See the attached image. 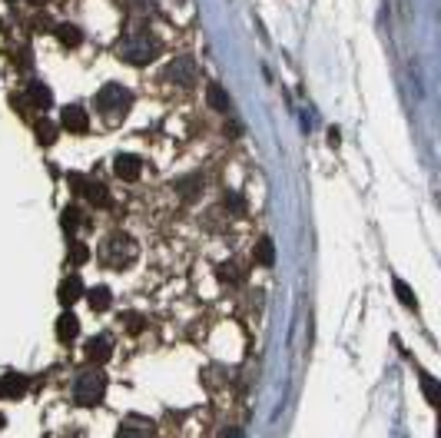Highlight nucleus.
Wrapping results in <instances>:
<instances>
[{
	"label": "nucleus",
	"instance_id": "obj_1",
	"mask_svg": "<svg viewBox=\"0 0 441 438\" xmlns=\"http://www.w3.org/2000/svg\"><path fill=\"white\" fill-rule=\"evenodd\" d=\"M120 57H123L126 63H133V67H143V63H150L156 53H160V40L153 37V34H130V37L120 40Z\"/></svg>",
	"mask_w": 441,
	"mask_h": 438
},
{
	"label": "nucleus",
	"instance_id": "obj_2",
	"mask_svg": "<svg viewBox=\"0 0 441 438\" xmlns=\"http://www.w3.org/2000/svg\"><path fill=\"white\" fill-rule=\"evenodd\" d=\"M103 395H106V376L100 369L97 372H83L74 382V402L83 405V409H93L97 402H103Z\"/></svg>",
	"mask_w": 441,
	"mask_h": 438
},
{
	"label": "nucleus",
	"instance_id": "obj_3",
	"mask_svg": "<svg viewBox=\"0 0 441 438\" xmlns=\"http://www.w3.org/2000/svg\"><path fill=\"white\" fill-rule=\"evenodd\" d=\"M100 256L106 266H113V269H123L136 259V242L126 236V233H113V236L106 239L100 246Z\"/></svg>",
	"mask_w": 441,
	"mask_h": 438
},
{
	"label": "nucleus",
	"instance_id": "obj_4",
	"mask_svg": "<svg viewBox=\"0 0 441 438\" xmlns=\"http://www.w3.org/2000/svg\"><path fill=\"white\" fill-rule=\"evenodd\" d=\"M130 103H133V93L120 83H106V87L97 90V97H93V107L106 116H120V113L130 110Z\"/></svg>",
	"mask_w": 441,
	"mask_h": 438
},
{
	"label": "nucleus",
	"instance_id": "obj_5",
	"mask_svg": "<svg viewBox=\"0 0 441 438\" xmlns=\"http://www.w3.org/2000/svg\"><path fill=\"white\" fill-rule=\"evenodd\" d=\"M70 186L83 196V200H90L93 206H110V196H106V186L103 183H97V179H90V176H80L74 173L70 176Z\"/></svg>",
	"mask_w": 441,
	"mask_h": 438
},
{
	"label": "nucleus",
	"instance_id": "obj_6",
	"mask_svg": "<svg viewBox=\"0 0 441 438\" xmlns=\"http://www.w3.org/2000/svg\"><path fill=\"white\" fill-rule=\"evenodd\" d=\"M196 76H200V70H196V60H189V57H176L166 67V80H173L176 87H196Z\"/></svg>",
	"mask_w": 441,
	"mask_h": 438
},
{
	"label": "nucleus",
	"instance_id": "obj_7",
	"mask_svg": "<svg viewBox=\"0 0 441 438\" xmlns=\"http://www.w3.org/2000/svg\"><path fill=\"white\" fill-rule=\"evenodd\" d=\"M113 173L120 176V179H126V183H133V179H139V173H143V160L133 156V153H120L113 160Z\"/></svg>",
	"mask_w": 441,
	"mask_h": 438
},
{
	"label": "nucleus",
	"instance_id": "obj_8",
	"mask_svg": "<svg viewBox=\"0 0 441 438\" xmlns=\"http://www.w3.org/2000/svg\"><path fill=\"white\" fill-rule=\"evenodd\" d=\"M60 126H63V130H70V133H87V130H90V116L83 113V107H63Z\"/></svg>",
	"mask_w": 441,
	"mask_h": 438
},
{
	"label": "nucleus",
	"instance_id": "obj_9",
	"mask_svg": "<svg viewBox=\"0 0 441 438\" xmlns=\"http://www.w3.org/2000/svg\"><path fill=\"white\" fill-rule=\"evenodd\" d=\"M110 352H113V338L103 332V336H97V338H90L87 342V362L103 365L106 359H110Z\"/></svg>",
	"mask_w": 441,
	"mask_h": 438
},
{
	"label": "nucleus",
	"instance_id": "obj_10",
	"mask_svg": "<svg viewBox=\"0 0 441 438\" xmlns=\"http://www.w3.org/2000/svg\"><path fill=\"white\" fill-rule=\"evenodd\" d=\"M80 296H83V279H80L76 273L66 275V279L60 282V289H57V299H60V306H74Z\"/></svg>",
	"mask_w": 441,
	"mask_h": 438
},
{
	"label": "nucleus",
	"instance_id": "obj_11",
	"mask_svg": "<svg viewBox=\"0 0 441 438\" xmlns=\"http://www.w3.org/2000/svg\"><path fill=\"white\" fill-rule=\"evenodd\" d=\"M27 392V378L17 376V372H7L0 378V399H20Z\"/></svg>",
	"mask_w": 441,
	"mask_h": 438
},
{
	"label": "nucleus",
	"instance_id": "obj_12",
	"mask_svg": "<svg viewBox=\"0 0 441 438\" xmlns=\"http://www.w3.org/2000/svg\"><path fill=\"white\" fill-rule=\"evenodd\" d=\"M76 336H80V322H76V315L74 313H63L60 319H57V338H60L63 345H70Z\"/></svg>",
	"mask_w": 441,
	"mask_h": 438
},
{
	"label": "nucleus",
	"instance_id": "obj_13",
	"mask_svg": "<svg viewBox=\"0 0 441 438\" xmlns=\"http://www.w3.org/2000/svg\"><path fill=\"white\" fill-rule=\"evenodd\" d=\"M27 100H30V107H37V110H47L53 103V93L47 83H40V80H34L30 87H27Z\"/></svg>",
	"mask_w": 441,
	"mask_h": 438
},
{
	"label": "nucleus",
	"instance_id": "obj_14",
	"mask_svg": "<svg viewBox=\"0 0 441 438\" xmlns=\"http://www.w3.org/2000/svg\"><path fill=\"white\" fill-rule=\"evenodd\" d=\"M87 302H90V309H93V313H106V309H110V302H113V292H110L106 286H93L87 292Z\"/></svg>",
	"mask_w": 441,
	"mask_h": 438
},
{
	"label": "nucleus",
	"instance_id": "obj_15",
	"mask_svg": "<svg viewBox=\"0 0 441 438\" xmlns=\"http://www.w3.org/2000/svg\"><path fill=\"white\" fill-rule=\"evenodd\" d=\"M206 103H209L213 110H219V113H229V97H226V90L219 87V83H209V87H206Z\"/></svg>",
	"mask_w": 441,
	"mask_h": 438
},
{
	"label": "nucleus",
	"instance_id": "obj_16",
	"mask_svg": "<svg viewBox=\"0 0 441 438\" xmlns=\"http://www.w3.org/2000/svg\"><path fill=\"white\" fill-rule=\"evenodd\" d=\"M57 40H60L63 47H80L83 34H80V27H74V24H60L57 27Z\"/></svg>",
	"mask_w": 441,
	"mask_h": 438
},
{
	"label": "nucleus",
	"instance_id": "obj_17",
	"mask_svg": "<svg viewBox=\"0 0 441 438\" xmlns=\"http://www.w3.org/2000/svg\"><path fill=\"white\" fill-rule=\"evenodd\" d=\"M255 263H259V266H272V263H276V246H272V239H269V236L259 239V246H255Z\"/></svg>",
	"mask_w": 441,
	"mask_h": 438
},
{
	"label": "nucleus",
	"instance_id": "obj_18",
	"mask_svg": "<svg viewBox=\"0 0 441 438\" xmlns=\"http://www.w3.org/2000/svg\"><path fill=\"white\" fill-rule=\"evenodd\" d=\"M200 186H202L200 176H183V179H176V193L183 200H192V196L200 193Z\"/></svg>",
	"mask_w": 441,
	"mask_h": 438
},
{
	"label": "nucleus",
	"instance_id": "obj_19",
	"mask_svg": "<svg viewBox=\"0 0 441 438\" xmlns=\"http://www.w3.org/2000/svg\"><path fill=\"white\" fill-rule=\"evenodd\" d=\"M63 229H66V233H74V229H80V223H83V216H80V210H74V206H66V210H63Z\"/></svg>",
	"mask_w": 441,
	"mask_h": 438
},
{
	"label": "nucleus",
	"instance_id": "obj_20",
	"mask_svg": "<svg viewBox=\"0 0 441 438\" xmlns=\"http://www.w3.org/2000/svg\"><path fill=\"white\" fill-rule=\"evenodd\" d=\"M37 137H40L43 146H50L53 139H57V126H53L50 120H40V123H37Z\"/></svg>",
	"mask_w": 441,
	"mask_h": 438
},
{
	"label": "nucleus",
	"instance_id": "obj_21",
	"mask_svg": "<svg viewBox=\"0 0 441 438\" xmlns=\"http://www.w3.org/2000/svg\"><path fill=\"white\" fill-rule=\"evenodd\" d=\"M395 292H398V299L408 306V309H418V302H415V292L408 289V282H402V279H395Z\"/></svg>",
	"mask_w": 441,
	"mask_h": 438
},
{
	"label": "nucleus",
	"instance_id": "obj_22",
	"mask_svg": "<svg viewBox=\"0 0 441 438\" xmlns=\"http://www.w3.org/2000/svg\"><path fill=\"white\" fill-rule=\"evenodd\" d=\"M120 322H123V326L130 329L133 336H136V332H143V326H146V322H143V315H136V313H126V315H120Z\"/></svg>",
	"mask_w": 441,
	"mask_h": 438
},
{
	"label": "nucleus",
	"instance_id": "obj_23",
	"mask_svg": "<svg viewBox=\"0 0 441 438\" xmlns=\"http://www.w3.org/2000/svg\"><path fill=\"white\" fill-rule=\"evenodd\" d=\"M70 259H74V266H83L90 259V249L83 242H70Z\"/></svg>",
	"mask_w": 441,
	"mask_h": 438
},
{
	"label": "nucleus",
	"instance_id": "obj_24",
	"mask_svg": "<svg viewBox=\"0 0 441 438\" xmlns=\"http://www.w3.org/2000/svg\"><path fill=\"white\" fill-rule=\"evenodd\" d=\"M421 385H425V399H428V405H438V385H435V378L421 376Z\"/></svg>",
	"mask_w": 441,
	"mask_h": 438
},
{
	"label": "nucleus",
	"instance_id": "obj_25",
	"mask_svg": "<svg viewBox=\"0 0 441 438\" xmlns=\"http://www.w3.org/2000/svg\"><path fill=\"white\" fill-rule=\"evenodd\" d=\"M116 438H153V432H146V428L123 425V428H120V432H116Z\"/></svg>",
	"mask_w": 441,
	"mask_h": 438
},
{
	"label": "nucleus",
	"instance_id": "obj_26",
	"mask_svg": "<svg viewBox=\"0 0 441 438\" xmlns=\"http://www.w3.org/2000/svg\"><path fill=\"white\" fill-rule=\"evenodd\" d=\"M219 279H226V282H236L239 279V269L229 263V266H219Z\"/></svg>",
	"mask_w": 441,
	"mask_h": 438
},
{
	"label": "nucleus",
	"instance_id": "obj_27",
	"mask_svg": "<svg viewBox=\"0 0 441 438\" xmlns=\"http://www.w3.org/2000/svg\"><path fill=\"white\" fill-rule=\"evenodd\" d=\"M133 4H139L136 11H150V7H153V0H133Z\"/></svg>",
	"mask_w": 441,
	"mask_h": 438
},
{
	"label": "nucleus",
	"instance_id": "obj_28",
	"mask_svg": "<svg viewBox=\"0 0 441 438\" xmlns=\"http://www.w3.org/2000/svg\"><path fill=\"white\" fill-rule=\"evenodd\" d=\"M223 438H242V432H236V428H232V432H226Z\"/></svg>",
	"mask_w": 441,
	"mask_h": 438
},
{
	"label": "nucleus",
	"instance_id": "obj_29",
	"mask_svg": "<svg viewBox=\"0 0 441 438\" xmlns=\"http://www.w3.org/2000/svg\"><path fill=\"white\" fill-rule=\"evenodd\" d=\"M34 4H40V0H34Z\"/></svg>",
	"mask_w": 441,
	"mask_h": 438
}]
</instances>
